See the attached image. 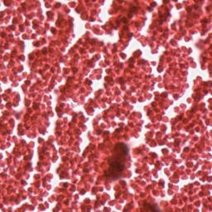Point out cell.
<instances>
[{"mask_svg":"<svg viewBox=\"0 0 212 212\" xmlns=\"http://www.w3.org/2000/svg\"><path fill=\"white\" fill-rule=\"evenodd\" d=\"M123 169H124V166L120 163H119V162H114V163H111L110 171L114 174L117 173V172H122Z\"/></svg>","mask_w":212,"mask_h":212,"instance_id":"6da1fadb","label":"cell"}]
</instances>
